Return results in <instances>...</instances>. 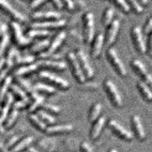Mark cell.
<instances>
[{
  "label": "cell",
  "mask_w": 152,
  "mask_h": 152,
  "mask_svg": "<svg viewBox=\"0 0 152 152\" xmlns=\"http://www.w3.org/2000/svg\"><path fill=\"white\" fill-rule=\"evenodd\" d=\"M11 30V34H12V39L13 41L16 45L19 47H26L29 45L32 41L31 38L24 37V35L22 34L20 26H19L18 22L15 21H12L9 24Z\"/></svg>",
  "instance_id": "cell-1"
},
{
  "label": "cell",
  "mask_w": 152,
  "mask_h": 152,
  "mask_svg": "<svg viewBox=\"0 0 152 152\" xmlns=\"http://www.w3.org/2000/svg\"><path fill=\"white\" fill-rule=\"evenodd\" d=\"M67 60L69 62V66L71 68L72 72L75 79L77 80L79 83H83L85 80V76L84 75L83 72L81 70V68L80 66L79 62H78L75 53H69L67 55Z\"/></svg>",
  "instance_id": "cell-2"
},
{
  "label": "cell",
  "mask_w": 152,
  "mask_h": 152,
  "mask_svg": "<svg viewBox=\"0 0 152 152\" xmlns=\"http://www.w3.org/2000/svg\"><path fill=\"white\" fill-rule=\"evenodd\" d=\"M84 38L86 43H90L93 40L94 34V15L91 12H87L83 15Z\"/></svg>",
  "instance_id": "cell-3"
},
{
  "label": "cell",
  "mask_w": 152,
  "mask_h": 152,
  "mask_svg": "<svg viewBox=\"0 0 152 152\" xmlns=\"http://www.w3.org/2000/svg\"><path fill=\"white\" fill-rule=\"evenodd\" d=\"M107 57L109 62L112 65L114 70L118 73L120 76L124 77L126 75V69L125 66L120 60V59L118 56L116 50L113 48H110L107 51Z\"/></svg>",
  "instance_id": "cell-4"
},
{
  "label": "cell",
  "mask_w": 152,
  "mask_h": 152,
  "mask_svg": "<svg viewBox=\"0 0 152 152\" xmlns=\"http://www.w3.org/2000/svg\"><path fill=\"white\" fill-rule=\"evenodd\" d=\"M104 88L107 92L109 99L111 100L112 104L115 107H120L122 105L121 96L118 91L116 85L113 83V81L110 79H107L104 81Z\"/></svg>",
  "instance_id": "cell-5"
},
{
  "label": "cell",
  "mask_w": 152,
  "mask_h": 152,
  "mask_svg": "<svg viewBox=\"0 0 152 152\" xmlns=\"http://www.w3.org/2000/svg\"><path fill=\"white\" fill-rule=\"evenodd\" d=\"M38 76L41 79H43L44 81L49 82V83L56 85V87L62 88V89H66V88H69V85H70L69 81H66V80L60 78V77L51 74V73L48 72L47 71L40 72L39 75H38Z\"/></svg>",
  "instance_id": "cell-6"
},
{
  "label": "cell",
  "mask_w": 152,
  "mask_h": 152,
  "mask_svg": "<svg viewBox=\"0 0 152 152\" xmlns=\"http://www.w3.org/2000/svg\"><path fill=\"white\" fill-rule=\"evenodd\" d=\"M131 66L138 75L141 76L142 81L152 88V76L148 72L143 63L138 59H133L131 62Z\"/></svg>",
  "instance_id": "cell-7"
},
{
  "label": "cell",
  "mask_w": 152,
  "mask_h": 152,
  "mask_svg": "<svg viewBox=\"0 0 152 152\" xmlns=\"http://www.w3.org/2000/svg\"><path fill=\"white\" fill-rule=\"evenodd\" d=\"M132 40L135 48L140 53H145L146 52V46L142 37V30L140 27L134 26L131 31Z\"/></svg>",
  "instance_id": "cell-8"
},
{
  "label": "cell",
  "mask_w": 152,
  "mask_h": 152,
  "mask_svg": "<svg viewBox=\"0 0 152 152\" xmlns=\"http://www.w3.org/2000/svg\"><path fill=\"white\" fill-rule=\"evenodd\" d=\"M108 126H109L110 129L117 136H119V138H123V139L126 141H130L132 139V134L130 132H129L128 130H126L123 126H122L116 120H114V119L109 120V122H108Z\"/></svg>",
  "instance_id": "cell-9"
},
{
  "label": "cell",
  "mask_w": 152,
  "mask_h": 152,
  "mask_svg": "<svg viewBox=\"0 0 152 152\" xmlns=\"http://www.w3.org/2000/svg\"><path fill=\"white\" fill-rule=\"evenodd\" d=\"M75 56L79 62L80 66H81V70L83 72L85 76H86L88 78H92L94 75V70L89 64L88 59L83 51L81 50H78L75 52Z\"/></svg>",
  "instance_id": "cell-10"
},
{
  "label": "cell",
  "mask_w": 152,
  "mask_h": 152,
  "mask_svg": "<svg viewBox=\"0 0 152 152\" xmlns=\"http://www.w3.org/2000/svg\"><path fill=\"white\" fill-rule=\"evenodd\" d=\"M0 5L2 11L7 13L10 17L14 19L13 21H17V22H24L26 21V18L24 17L22 14L18 12L16 9L12 7V5L5 0H1L0 2Z\"/></svg>",
  "instance_id": "cell-11"
},
{
  "label": "cell",
  "mask_w": 152,
  "mask_h": 152,
  "mask_svg": "<svg viewBox=\"0 0 152 152\" xmlns=\"http://www.w3.org/2000/svg\"><path fill=\"white\" fill-rule=\"evenodd\" d=\"M65 37H66V32H65V31H61V32L57 34L56 36L54 37L53 41L51 42V43L50 44L49 47L47 48V51L44 53H42L40 54V56L41 57V58H45V57H47L51 55V54H52L61 45V43H62V41H63V40L65 39Z\"/></svg>",
  "instance_id": "cell-12"
},
{
  "label": "cell",
  "mask_w": 152,
  "mask_h": 152,
  "mask_svg": "<svg viewBox=\"0 0 152 152\" xmlns=\"http://www.w3.org/2000/svg\"><path fill=\"white\" fill-rule=\"evenodd\" d=\"M119 24H119V20L115 19L107 28V31L105 37V42L107 45H111L116 40L118 31H119Z\"/></svg>",
  "instance_id": "cell-13"
},
{
  "label": "cell",
  "mask_w": 152,
  "mask_h": 152,
  "mask_svg": "<svg viewBox=\"0 0 152 152\" xmlns=\"http://www.w3.org/2000/svg\"><path fill=\"white\" fill-rule=\"evenodd\" d=\"M66 24V20L59 19L55 21H42V22H34L31 24V28H38V29H45L46 28H59L63 27Z\"/></svg>",
  "instance_id": "cell-14"
},
{
  "label": "cell",
  "mask_w": 152,
  "mask_h": 152,
  "mask_svg": "<svg viewBox=\"0 0 152 152\" xmlns=\"http://www.w3.org/2000/svg\"><path fill=\"white\" fill-rule=\"evenodd\" d=\"M2 103L3 104H2V111H1V124H2V126H3L5 120L7 119L8 116H9V109L12 107V105H13L12 104H13V96H12V94L10 93V92H8Z\"/></svg>",
  "instance_id": "cell-15"
},
{
  "label": "cell",
  "mask_w": 152,
  "mask_h": 152,
  "mask_svg": "<svg viewBox=\"0 0 152 152\" xmlns=\"http://www.w3.org/2000/svg\"><path fill=\"white\" fill-rule=\"evenodd\" d=\"M38 67H43L46 69H54V70H63L66 68V64L63 62H58V61L46 60V59H40L36 62Z\"/></svg>",
  "instance_id": "cell-16"
},
{
  "label": "cell",
  "mask_w": 152,
  "mask_h": 152,
  "mask_svg": "<svg viewBox=\"0 0 152 152\" xmlns=\"http://www.w3.org/2000/svg\"><path fill=\"white\" fill-rule=\"evenodd\" d=\"M131 123L132 130L135 132V135L137 138L139 140H143L145 138V133L140 118L136 115L133 116L131 119Z\"/></svg>",
  "instance_id": "cell-17"
},
{
  "label": "cell",
  "mask_w": 152,
  "mask_h": 152,
  "mask_svg": "<svg viewBox=\"0 0 152 152\" xmlns=\"http://www.w3.org/2000/svg\"><path fill=\"white\" fill-rule=\"evenodd\" d=\"M61 17L60 13L55 11H46V12H36L31 15L34 20H42V19H53L59 20Z\"/></svg>",
  "instance_id": "cell-18"
},
{
  "label": "cell",
  "mask_w": 152,
  "mask_h": 152,
  "mask_svg": "<svg viewBox=\"0 0 152 152\" xmlns=\"http://www.w3.org/2000/svg\"><path fill=\"white\" fill-rule=\"evenodd\" d=\"M73 129V126L71 124H62L58 126H52L47 127L46 132L50 135L53 134H59V133L69 132Z\"/></svg>",
  "instance_id": "cell-19"
},
{
  "label": "cell",
  "mask_w": 152,
  "mask_h": 152,
  "mask_svg": "<svg viewBox=\"0 0 152 152\" xmlns=\"http://www.w3.org/2000/svg\"><path fill=\"white\" fill-rule=\"evenodd\" d=\"M106 119L104 116H100L98 119L95 121L94 123L93 127L91 128L90 132V137L92 139H96L100 135V132L102 130V128L104 127L105 124Z\"/></svg>",
  "instance_id": "cell-20"
},
{
  "label": "cell",
  "mask_w": 152,
  "mask_h": 152,
  "mask_svg": "<svg viewBox=\"0 0 152 152\" xmlns=\"http://www.w3.org/2000/svg\"><path fill=\"white\" fill-rule=\"evenodd\" d=\"M104 41V37L103 34H98L94 40L91 49V54L93 57H97L101 52L103 43Z\"/></svg>",
  "instance_id": "cell-21"
},
{
  "label": "cell",
  "mask_w": 152,
  "mask_h": 152,
  "mask_svg": "<svg viewBox=\"0 0 152 152\" xmlns=\"http://www.w3.org/2000/svg\"><path fill=\"white\" fill-rule=\"evenodd\" d=\"M30 97L31 98V102L30 104L29 107H28V111L33 112L37 108L41 107L42 104H43V101H44V97L41 95L37 94L36 92H34L33 94H31Z\"/></svg>",
  "instance_id": "cell-22"
},
{
  "label": "cell",
  "mask_w": 152,
  "mask_h": 152,
  "mask_svg": "<svg viewBox=\"0 0 152 152\" xmlns=\"http://www.w3.org/2000/svg\"><path fill=\"white\" fill-rule=\"evenodd\" d=\"M38 69V66L34 63V64H31L28 65V66H21V67H19L18 69H16L13 72V75L15 77H21V75H24L29 74V73L34 72Z\"/></svg>",
  "instance_id": "cell-23"
},
{
  "label": "cell",
  "mask_w": 152,
  "mask_h": 152,
  "mask_svg": "<svg viewBox=\"0 0 152 152\" xmlns=\"http://www.w3.org/2000/svg\"><path fill=\"white\" fill-rule=\"evenodd\" d=\"M137 87H138V90L141 92L142 96L145 100L151 101L152 100V91L149 88V86L146 83H145L142 80L138 81L137 83Z\"/></svg>",
  "instance_id": "cell-24"
},
{
  "label": "cell",
  "mask_w": 152,
  "mask_h": 152,
  "mask_svg": "<svg viewBox=\"0 0 152 152\" xmlns=\"http://www.w3.org/2000/svg\"><path fill=\"white\" fill-rule=\"evenodd\" d=\"M34 141L33 136H28L26 138H23L22 140L20 141L18 143L16 144L14 147H12L10 149L11 152H20L23 149L29 146Z\"/></svg>",
  "instance_id": "cell-25"
},
{
  "label": "cell",
  "mask_w": 152,
  "mask_h": 152,
  "mask_svg": "<svg viewBox=\"0 0 152 152\" xmlns=\"http://www.w3.org/2000/svg\"><path fill=\"white\" fill-rule=\"evenodd\" d=\"M34 61V56H25L24 57H21L18 52H16L15 56L14 58V64L15 65H31V63Z\"/></svg>",
  "instance_id": "cell-26"
},
{
  "label": "cell",
  "mask_w": 152,
  "mask_h": 152,
  "mask_svg": "<svg viewBox=\"0 0 152 152\" xmlns=\"http://www.w3.org/2000/svg\"><path fill=\"white\" fill-rule=\"evenodd\" d=\"M15 81L16 83L18 85V86L21 88H22L24 91L26 92L27 94L31 96V94H33L35 92V91L34 90L33 87H31L30 85L29 82H28L27 81L22 78L21 77H15Z\"/></svg>",
  "instance_id": "cell-27"
},
{
  "label": "cell",
  "mask_w": 152,
  "mask_h": 152,
  "mask_svg": "<svg viewBox=\"0 0 152 152\" xmlns=\"http://www.w3.org/2000/svg\"><path fill=\"white\" fill-rule=\"evenodd\" d=\"M100 110H101V104L100 103H96L92 106L90 112H89V115H88V119L91 123L95 122L98 119Z\"/></svg>",
  "instance_id": "cell-28"
},
{
  "label": "cell",
  "mask_w": 152,
  "mask_h": 152,
  "mask_svg": "<svg viewBox=\"0 0 152 152\" xmlns=\"http://www.w3.org/2000/svg\"><path fill=\"white\" fill-rule=\"evenodd\" d=\"M33 88L35 91L43 92V93L49 94H52L55 93L56 91V89L54 87L45 85V84L40 83V82L35 84Z\"/></svg>",
  "instance_id": "cell-29"
},
{
  "label": "cell",
  "mask_w": 152,
  "mask_h": 152,
  "mask_svg": "<svg viewBox=\"0 0 152 152\" xmlns=\"http://www.w3.org/2000/svg\"><path fill=\"white\" fill-rule=\"evenodd\" d=\"M29 120L31 121V123L34 125V126L36 127L37 129H38L39 130H41V131H46L47 129V126L46 124L42 121L40 118L38 117L36 115H34V114H31L28 117Z\"/></svg>",
  "instance_id": "cell-30"
},
{
  "label": "cell",
  "mask_w": 152,
  "mask_h": 152,
  "mask_svg": "<svg viewBox=\"0 0 152 152\" xmlns=\"http://www.w3.org/2000/svg\"><path fill=\"white\" fill-rule=\"evenodd\" d=\"M37 116L41 119L42 121L44 123H47V124L53 125L55 123L56 119L53 117L52 116H50V114L46 111L43 110H39L37 112Z\"/></svg>",
  "instance_id": "cell-31"
},
{
  "label": "cell",
  "mask_w": 152,
  "mask_h": 152,
  "mask_svg": "<svg viewBox=\"0 0 152 152\" xmlns=\"http://www.w3.org/2000/svg\"><path fill=\"white\" fill-rule=\"evenodd\" d=\"M12 81V76L8 75L7 77L2 81V88H1V100H2V102L4 100V99H5L6 94H7V91L8 89L10 88Z\"/></svg>",
  "instance_id": "cell-32"
},
{
  "label": "cell",
  "mask_w": 152,
  "mask_h": 152,
  "mask_svg": "<svg viewBox=\"0 0 152 152\" xmlns=\"http://www.w3.org/2000/svg\"><path fill=\"white\" fill-rule=\"evenodd\" d=\"M113 17V9L110 7L107 8L102 17V23L104 26L108 27L112 23Z\"/></svg>",
  "instance_id": "cell-33"
},
{
  "label": "cell",
  "mask_w": 152,
  "mask_h": 152,
  "mask_svg": "<svg viewBox=\"0 0 152 152\" xmlns=\"http://www.w3.org/2000/svg\"><path fill=\"white\" fill-rule=\"evenodd\" d=\"M49 34H50V32L47 30L31 28L28 33H27V37L32 39L34 37H46L47 35H49Z\"/></svg>",
  "instance_id": "cell-34"
},
{
  "label": "cell",
  "mask_w": 152,
  "mask_h": 152,
  "mask_svg": "<svg viewBox=\"0 0 152 152\" xmlns=\"http://www.w3.org/2000/svg\"><path fill=\"white\" fill-rule=\"evenodd\" d=\"M12 92L14 94L15 96H17L20 100H24V99L28 98L27 96V93L23 90L22 88H21L17 85H11L10 88H9Z\"/></svg>",
  "instance_id": "cell-35"
},
{
  "label": "cell",
  "mask_w": 152,
  "mask_h": 152,
  "mask_svg": "<svg viewBox=\"0 0 152 152\" xmlns=\"http://www.w3.org/2000/svg\"><path fill=\"white\" fill-rule=\"evenodd\" d=\"M18 110L13 109L11 111L10 113H9V116H8L7 119L5 120V123L3 124V126H5V128H10L11 126L14 124L15 121L16 119H17L18 117Z\"/></svg>",
  "instance_id": "cell-36"
},
{
  "label": "cell",
  "mask_w": 152,
  "mask_h": 152,
  "mask_svg": "<svg viewBox=\"0 0 152 152\" xmlns=\"http://www.w3.org/2000/svg\"><path fill=\"white\" fill-rule=\"evenodd\" d=\"M50 46V41L48 40H43L41 41L38 42V43H35L34 45H33L31 47V51L32 53H37L40 50H43V49L49 47Z\"/></svg>",
  "instance_id": "cell-37"
},
{
  "label": "cell",
  "mask_w": 152,
  "mask_h": 152,
  "mask_svg": "<svg viewBox=\"0 0 152 152\" xmlns=\"http://www.w3.org/2000/svg\"><path fill=\"white\" fill-rule=\"evenodd\" d=\"M17 50L15 48H10L7 52V55L5 56V66L8 68L11 67L14 64V58Z\"/></svg>",
  "instance_id": "cell-38"
},
{
  "label": "cell",
  "mask_w": 152,
  "mask_h": 152,
  "mask_svg": "<svg viewBox=\"0 0 152 152\" xmlns=\"http://www.w3.org/2000/svg\"><path fill=\"white\" fill-rule=\"evenodd\" d=\"M41 107L43 110L46 112L51 113H59L60 111V108L59 107H57L56 105H53V104H42Z\"/></svg>",
  "instance_id": "cell-39"
},
{
  "label": "cell",
  "mask_w": 152,
  "mask_h": 152,
  "mask_svg": "<svg viewBox=\"0 0 152 152\" xmlns=\"http://www.w3.org/2000/svg\"><path fill=\"white\" fill-rule=\"evenodd\" d=\"M9 41V35L7 33L5 34L4 35L1 36V48H0V53H1V56H3V54L5 51V49L7 47L8 43Z\"/></svg>",
  "instance_id": "cell-40"
},
{
  "label": "cell",
  "mask_w": 152,
  "mask_h": 152,
  "mask_svg": "<svg viewBox=\"0 0 152 152\" xmlns=\"http://www.w3.org/2000/svg\"><path fill=\"white\" fill-rule=\"evenodd\" d=\"M113 3L117 6L119 9H121L122 11H123L124 12H129L130 10V6L129 5L128 2H125V1H123V0H118V1H114Z\"/></svg>",
  "instance_id": "cell-41"
},
{
  "label": "cell",
  "mask_w": 152,
  "mask_h": 152,
  "mask_svg": "<svg viewBox=\"0 0 152 152\" xmlns=\"http://www.w3.org/2000/svg\"><path fill=\"white\" fill-rule=\"evenodd\" d=\"M128 3L129 5L130 8H131L134 12H136L137 14L142 13V12H143V6L141 5L138 2H136V1H129Z\"/></svg>",
  "instance_id": "cell-42"
},
{
  "label": "cell",
  "mask_w": 152,
  "mask_h": 152,
  "mask_svg": "<svg viewBox=\"0 0 152 152\" xmlns=\"http://www.w3.org/2000/svg\"><path fill=\"white\" fill-rule=\"evenodd\" d=\"M30 100L29 98H26V99H24V100H18V101H15V102L12 105V108L15 110H18L20 108H22V107H25L27 104L29 103Z\"/></svg>",
  "instance_id": "cell-43"
},
{
  "label": "cell",
  "mask_w": 152,
  "mask_h": 152,
  "mask_svg": "<svg viewBox=\"0 0 152 152\" xmlns=\"http://www.w3.org/2000/svg\"><path fill=\"white\" fill-rule=\"evenodd\" d=\"M19 139V136L18 135H13V136L10 137L7 140V142H5V148H7L8 149L12 148V146L14 147L15 145V143L18 142V140Z\"/></svg>",
  "instance_id": "cell-44"
},
{
  "label": "cell",
  "mask_w": 152,
  "mask_h": 152,
  "mask_svg": "<svg viewBox=\"0 0 152 152\" xmlns=\"http://www.w3.org/2000/svg\"><path fill=\"white\" fill-rule=\"evenodd\" d=\"M144 31H145V34H146L152 32V17L149 18L148 19L147 22H146L145 27H144Z\"/></svg>",
  "instance_id": "cell-45"
},
{
  "label": "cell",
  "mask_w": 152,
  "mask_h": 152,
  "mask_svg": "<svg viewBox=\"0 0 152 152\" xmlns=\"http://www.w3.org/2000/svg\"><path fill=\"white\" fill-rule=\"evenodd\" d=\"M80 148L82 152H94L88 142H83L80 145Z\"/></svg>",
  "instance_id": "cell-46"
},
{
  "label": "cell",
  "mask_w": 152,
  "mask_h": 152,
  "mask_svg": "<svg viewBox=\"0 0 152 152\" xmlns=\"http://www.w3.org/2000/svg\"><path fill=\"white\" fill-rule=\"evenodd\" d=\"M45 2V1H43V0H34V1H32V2L30 3V7L32 9H35L39 6L41 4H43Z\"/></svg>",
  "instance_id": "cell-47"
},
{
  "label": "cell",
  "mask_w": 152,
  "mask_h": 152,
  "mask_svg": "<svg viewBox=\"0 0 152 152\" xmlns=\"http://www.w3.org/2000/svg\"><path fill=\"white\" fill-rule=\"evenodd\" d=\"M63 5H64V7L68 10H72L75 7L74 2H72V1H69V0L63 1Z\"/></svg>",
  "instance_id": "cell-48"
},
{
  "label": "cell",
  "mask_w": 152,
  "mask_h": 152,
  "mask_svg": "<svg viewBox=\"0 0 152 152\" xmlns=\"http://www.w3.org/2000/svg\"><path fill=\"white\" fill-rule=\"evenodd\" d=\"M6 33H7V26H6V24L1 22V24H0V35L2 36V35H4Z\"/></svg>",
  "instance_id": "cell-49"
},
{
  "label": "cell",
  "mask_w": 152,
  "mask_h": 152,
  "mask_svg": "<svg viewBox=\"0 0 152 152\" xmlns=\"http://www.w3.org/2000/svg\"><path fill=\"white\" fill-rule=\"evenodd\" d=\"M52 4L57 9H62L64 6L63 2L62 1H52Z\"/></svg>",
  "instance_id": "cell-50"
},
{
  "label": "cell",
  "mask_w": 152,
  "mask_h": 152,
  "mask_svg": "<svg viewBox=\"0 0 152 152\" xmlns=\"http://www.w3.org/2000/svg\"><path fill=\"white\" fill-rule=\"evenodd\" d=\"M148 53L151 56H152V32L148 39Z\"/></svg>",
  "instance_id": "cell-51"
},
{
  "label": "cell",
  "mask_w": 152,
  "mask_h": 152,
  "mask_svg": "<svg viewBox=\"0 0 152 152\" xmlns=\"http://www.w3.org/2000/svg\"><path fill=\"white\" fill-rule=\"evenodd\" d=\"M0 148H1V152H11L10 150L5 147V145H3L2 142H1V144H0Z\"/></svg>",
  "instance_id": "cell-52"
},
{
  "label": "cell",
  "mask_w": 152,
  "mask_h": 152,
  "mask_svg": "<svg viewBox=\"0 0 152 152\" xmlns=\"http://www.w3.org/2000/svg\"><path fill=\"white\" fill-rule=\"evenodd\" d=\"M0 65H1V69H3L4 65H5V58H4L3 56H1Z\"/></svg>",
  "instance_id": "cell-53"
},
{
  "label": "cell",
  "mask_w": 152,
  "mask_h": 152,
  "mask_svg": "<svg viewBox=\"0 0 152 152\" xmlns=\"http://www.w3.org/2000/svg\"><path fill=\"white\" fill-rule=\"evenodd\" d=\"M26 151L27 152H38L37 151L36 149H35L34 148H33V147L28 148V149H27Z\"/></svg>",
  "instance_id": "cell-54"
},
{
  "label": "cell",
  "mask_w": 152,
  "mask_h": 152,
  "mask_svg": "<svg viewBox=\"0 0 152 152\" xmlns=\"http://www.w3.org/2000/svg\"><path fill=\"white\" fill-rule=\"evenodd\" d=\"M139 4H140L141 5H142L143 6V5H145V4H148V1H143V0H141V1H139Z\"/></svg>",
  "instance_id": "cell-55"
},
{
  "label": "cell",
  "mask_w": 152,
  "mask_h": 152,
  "mask_svg": "<svg viewBox=\"0 0 152 152\" xmlns=\"http://www.w3.org/2000/svg\"><path fill=\"white\" fill-rule=\"evenodd\" d=\"M108 152H117V151H116V149L112 148V149H110V150H109V151Z\"/></svg>",
  "instance_id": "cell-56"
},
{
  "label": "cell",
  "mask_w": 152,
  "mask_h": 152,
  "mask_svg": "<svg viewBox=\"0 0 152 152\" xmlns=\"http://www.w3.org/2000/svg\"><path fill=\"white\" fill-rule=\"evenodd\" d=\"M23 152H27V151H23Z\"/></svg>",
  "instance_id": "cell-57"
}]
</instances>
